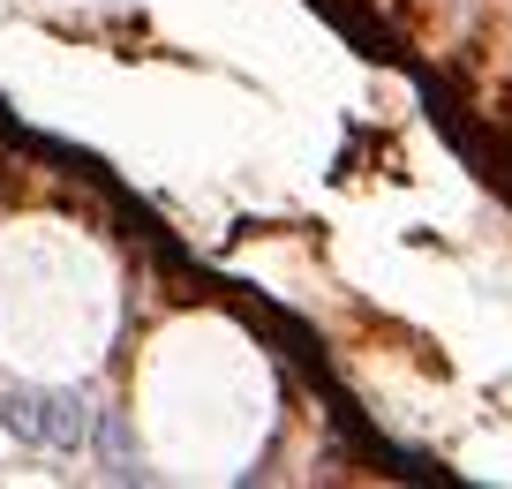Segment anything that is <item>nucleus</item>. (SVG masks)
I'll return each mask as SVG.
<instances>
[{"label":"nucleus","instance_id":"f257e3e1","mask_svg":"<svg viewBox=\"0 0 512 489\" xmlns=\"http://www.w3.org/2000/svg\"><path fill=\"white\" fill-rule=\"evenodd\" d=\"M91 422H98V407L83 392H38V452L83 459L91 452Z\"/></svg>","mask_w":512,"mask_h":489},{"label":"nucleus","instance_id":"f03ea898","mask_svg":"<svg viewBox=\"0 0 512 489\" xmlns=\"http://www.w3.org/2000/svg\"><path fill=\"white\" fill-rule=\"evenodd\" d=\"M91 452L106 459V474H136V444H128V422H121V407H98V422H91Z\"/></svg>","mask_w":512,"mask_h":489}]
</instances>
